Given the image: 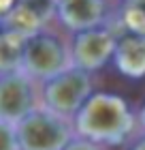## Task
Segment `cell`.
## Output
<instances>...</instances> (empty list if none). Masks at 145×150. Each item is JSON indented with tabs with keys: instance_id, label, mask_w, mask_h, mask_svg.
I'll use <instances>...</instances> for the list:
<instances>
[{
	"instance_id": "52a82bcc",
	"label": "cell",
	"mask_w": 145,
	"mask_h": 150,
	"mask_svg": "<svg viewBox=\"0 0 145 150\" xmlns=\"http://www.w3.org/2000/svg\"><path fill=\"white\" fill-rule=\"evenodd\" d=\"M56 15V2L53 0H15L13 9L0 22L2 30H11L15 35L30 39L43 32L47 22Z\"/></svg>"
},
{
	"instance_id": "7c38bea8",
	"label": "cell",
	"mask_w": 145,
	"mask_h": 150,
	"mask_svg": "<svg viewBox=\"0 0 145 150\" xmlns=\"http://www.w3.org/2000/svg\"><path fill=\"white\" fill-rule=\"evenodd\" d=\"M0 150H19L15 139V127L0 120Z\"/></svg>"
},
{
	"instance_id": "5bb4252c",
	"label": "cell",
	"mask_w": 145,
	"mask_h": 150,
	"mask_svg": "<svg viewBox=\"0 0 145 150\" xmlns=\"http://www.w3.org/2000/svg\"><path fill=\"white\" fill-rule=\"evenodd\" d=\"M13 4H15V0H0V22L6 17V13L13 9Z\"/></svg>"
},
{
	"instance_id": "ba28073f",
	"label": "cell",
	"mask_w": 145,
	"mask_h": 150,
	"mask_svg": "<svg viewBox=\"0 0 145 150\" xmlns=\"http://www.w3.org/2000/svg\"><path fill=\"white\" fill-rule=\"evenodd\" d=\"M105 15V0H58L56 2V17L75 35L102 26Z\"/></svg>"
},
{
	"instance_id": "4fadbf2b",
	"label": "cell",
	"mask_w": 145,
	"mask_h": 150,
	"mask_svg": "<svg viewBox=\"0 0 145 150\" xmlns=\"http://www.w3.org/2000/svg\"><path fill=\"white\" fill-rule=\"evenodd\" d=\"M64 150H98V146L92 144V142L81 139V137H73V139L66 144V148H64Z\"/></svg>"
},
{
	"instance_id": "3957f363",
	"label": "cell",
	"mask_w": 145,
	"mask_h": 150,
	"mask_svg": "<svg viewBox=\"0 0 145 150\" xmlns=\"http://www.w3.org/2000/svg\"><path fill=\"white\" fill-rule=\"evenodd\" d=\"M71 67V54L68 47L62 43L58 37L47 35V32H39L30 39H26L24 54H22V71L26 77L47 81L51 77L60 75Z\"/></svg>"
},
{
	"instance_id": "277c9868",
	"label": "cell",
	"mask_w": 145,
	"mask_h": 150,
	"mask_svg": "<svg viewBox=\"0 0 145 150\" xmlns=\"http://www.w3.org/2000/svg\"><path fill=\"white\" fill-rule=\"evenodd\" d=\"M90 94H92L90 73L75 67H68L60 75L43 81V107L66 120H71L79 112Z\"/></svg>"
},
{
	"instance_id": "2e32d148",
	"label": "cell",
	"mask_w": 145,
	"mask_h": 150,
	"mask_svg": "<svg viewBox=\"0 0 145 150\" xmlns=\"http://www.w3.org/2000/svg\"><path fill=\"white\" fill-rule=\"evenodd\" d=\"M132 150H145V137H143L141 142H137V144L132 146Z\"/></svg>"
},
{
	"instance_id": "8992f818",
	"label": "cell",
	"mask_w": 145,
	"mask_h": 150,
	"mask_svg": "<svg viewBox=\"0 0 145 150\" xmlns=\"http://www.w3.org/2000/svg\"><path fill=\"white\" fill-rule=\"evenodd\" d=\"M36 107L34 81L22 71L0 75V120L17 125L26 114Z\"/></svg>"
},
{
	"instance_id": "8fae6325",
	"label": "cell",
	"mask_w": 145,
	"mask_h": 150,
	"mask_svg": "<svg viewBox=\"0 0 145 150\" xmlns=\"http://www.w3.org/2000/svg\"><path fill=\"white\" fill-rule=\"evenodd\" d=\"M122 22L126 32L145 37V0H126L122 9Z\"/></svg>"
},
{
	"instance_id": "5b68a950",
	"label": "cell",
	"mask_w": 145,
	"mask_h": 150,
	"mask_svg": "<svg viewBox=\"0 0 145 150\" xmlns=\"http://www.w3.org/2000/svg\"><path fill=\"white\" fill-rule=\"evenodd\" d=\"M115 43H117V37L111 30L102 28V26L77 32L75 41H73V47L68 50V54H71V67L81 69L85 73L102 69L113 58Z\"/></svg>"
},
{
	"instance_id": "30bf717a",
	"label": "cell",
	"mask_w": 145,
	"mask_h": 150,
	"mask_svg": "<svg viewBox=\"0 0 145 150\" xmlns=\"http://www.w3.org/2000/svg\"><path fill=\"white\" fill-rule=\"evenodd\" d=\"M26 37L11 30H0V75L19 71Z\"/></svg>"
},
{
	"instance_id": "e0dca14e",
	"label": "cell",
	"mask_w": 145,
	"mask_h": 150,
	"mask_svg": "<svg viewBox=\"0 0 145 150\" xmlns=\"http://www.w3.org/2000/svg\"><path fill=\"white\" fill-rule=\"evenodd\" d=\"M53 2H58V0H53Z\"/></svg>"
},
{
	"instance_id": "6da1fadb",
	"label": "cell",
	"mask_w": 145,
	"mask_h": 150,
	"mask_svg": "<svg viewBox=\"0 0 145 150\" xmlns=\"http://www.w3.org/2000/svg\"><path fill=\"white\" fill-rule=\"evenodd\" d=\"M77 135L92 144H122L134 129V116L120 94L92 92L73 116Z\"/></svg>"
},
{
	"instance_id": "7a4b0ae2",
	"label": "cell",
	"mask_w": 145,
	"mask_h": 150,
	"mask_svg": "<svg viewBox=\"0 0 145 150\" xmlns=\"http://www.w3.org/2000/svg\"><path fill=\"white\" fill-rule=\"evenodd\" d=\"M13 127L19 150H64L73 139L71 120L47 107H34Z\"/></svg>"
},
{
	"instance_id": "9c48e42d",
	"label": "cell",
	"mask_w": 145,
	"mask_h": 150,
	"mask_svg": "<svg viewBox=\"0 0 145 150\" xmlns=\"http://www.w3.org/2000/svg\"><path fill=\"white\" fill-rule=\"evenodd\" d=\"M113 62L117 71L130 79L145 77V37L130 35V32L117 37Z\"/></svg>"
},
{
	"instance_id": "9a60e30c",
	"label": "cell",
	"mask_w": 145,
	"mask_h": 150,
	"mask_svg": "<svg viewBox=\"0 0 145 150\" xmlns=\"http://www.w3.org/2000/svg\"><path fill=\"white\" fill-rule=\"evenodd\" d=\"M139 122H141V127L145 129V105L141 107V112H139Z\"/></svg>"
}]
</instances>
